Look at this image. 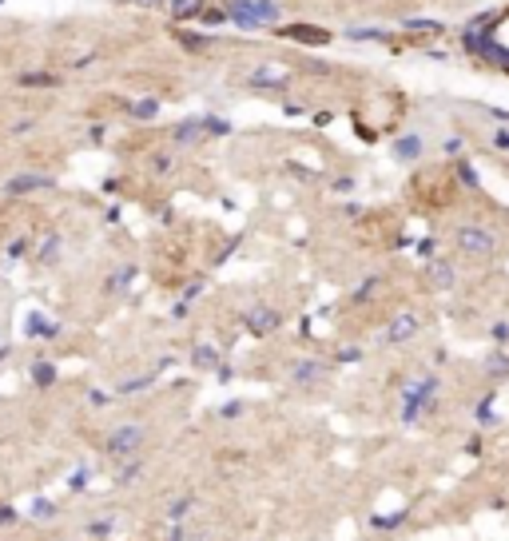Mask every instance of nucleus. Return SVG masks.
Listing matches in <instances>:
<instances>
[{"label": "nucleus", "mask_w": 509, "mask_h": 541, "mask_svg": "<svg viewBox=\"0 0 509 541\" xmlns=\"http://www.w3.org/2000/svg\"><path fill=\"white\" fill-rule=\"evenodd\" d=\"M458 247H462V255H473V259H493V255L501 251V239L493 227L485 223H462L454 231Z\"/></svg>", "instance_id": "obj_1"}, {"label": "nucleus", "mask_w": 509, "mask_h": 541, "mask_svg": "<svg viewBox=\"0 0 509 541\" xmlns=\"http://www.w3.org/2000/svg\"><path fill=\"white\" fill-rule=\"evenodd\" d=\"M434 398H438V378L434 374L402 386V422H418L426 410H434Z\"/></svg>", "instance_id": "obj_2"}, {"label": "nucleus", "mask_w": 509, "mask_h": 541, "mask_svg": "<svg viewBox=\"0 0 509 541\" xmlns=\"http://www.w3.org/2000/svg\"><path fill=\"white\" fill-rule=\"evenodd\" d=\"M227 12H231V20L239 29H263V24H275L278 20L275 0H231Z\"/></svg>", "instance_id": "obj_3"}, {"label": "nucleus", "mask_w": 509, "mask_h": 541, "mask_svg": "<svg viewBox=\"0 0 509 541\" xmlns=\"http://www.w3.org/2000/svg\"><path fill=\"white\" fill-rule=\"evenodd\" d=\"M139 446H143V426L139 422H124V426H116L104 438V454L111 457H136Z\"/></svg>", "instance_id": "obj_4"}, {"label": "nucleus", "mask_w": 509, "mask_h": 541, "mask_svg": "<svg viewBox=\"0 0 509 541\" xmlns=\"http://www.w3.org/2000/svg\"><path fill=\"white\" fill-rule=\"evenodd\" d=\"M243 323H247L251 335H271V330H278V323H283V315H278L275 307H255L243 315Z\"/></svg>", "instance_id": "obj_5"}, {"label": "nucleus", "mask_w": 509, "mask_h": 541, "mask_svg": "<svg viewBox=\"0 0 509 541\" xmlns=\"http://www.w3.org/2000/svg\"><path fill=\"white\" fill-rule=\"evenodd\" d=\"M24 335L28 338H60V323H52V318H44L40 310H32V315L24 318Z\"/></svg>", "instance_id": "obj_6"}, {"label": "nucleus", "mask_w": 509, "mask_h": 541, "mask_svg": "<svg viewBox=\"0 0 509 541\" xmlns=\"http://www.w3.org/2000/svg\"><path fill=\"white\" fill-rule=\"evenodd\" d=\"M251 88H287V72L278 64H263L251 72Z\"/></svg>", "instance_id": "obj_7"}, {"label": "nucleus", "mask_w": 509, "mask_h": 541, "mask_svg": "<svg viewBox=\"0 0 509 541\" xmlns=\"http://www.w3.org/2000/svg\"><path fill=\"white\" fill-rule=\"evenodd\" d=\"M283 36L298 40V44H326V40H331V32H326V29H315V24H287V29H283Z\"/></svg>", "instance_id": "obj_8"}, {"label": "nucleus", "mask_w": 509, "mask_h": 541, "mask_svg": "<svg viewBox=\"0 0 509 541\" xmlns=\"http://www.w3.org/2000/svg\"><path fill=\"white\" fill-rule=\"evenodd\" d=\"M418 327H422V323H418V315H398V318L386 327V343H406V338L418 335Z\"/></svg>", "instance_id": "obj_9"}, {"label": "nucleus", "mask_w": 509, "mask_h": 541, "mask_svg": "<svg viewBox=\"0 0 509 541\" xmlns=\"http://www.w3.org/2000/svg\"><path fill=\"white\" fill-rule=\"evenodd\" d=\"M323 374H326L323 363H311V358H306V363H295V366H291V383H295V386H315Z\"/></svg>", "instance_id": "obj_10"}, {"label": "nucleus", "mask_w": 509, "mask_h": 541, "mask_svg": "<svg viewBox=\"0 0 509 541\" xmlns=\"http://www.w3.org/2000/svg\"><path fill=\"white\" fill-rule=\"evenodd\" d=\"M430 283L438 290H450L454 287V263L450 259H430Z\"/></svg>", "instance_id": "obj_11"}, {"label": "nucleus", "mask_w": 509, "mask_h": 541, "mask_svg": "<svg viewBox=\"0 0 509 541\" xmlns=\"http://www.w3.org/2000/svg\"><path fill=\"white\" fill-rule=\"evenodd\" d=\"M131 279H136V267H131V263H124V267H116V270L108 275L104 290H108V295H124V290L131 287Z\"/></svg>", "instance_id": "obj_12"}, {"label": "nucleus", "mask_w": 509, "mask_h": 541, "mask_svg": "<svg viewBox=\"0 0 509 541\" xmlns=\"http://www.w3.org/2000/svg\"><path fill=\"white\" fill-rule=\"evenodd\" d=\"M394 156H398V163H414L418 156H422V136H402V140H394Z\"/></svg>", "instance_id": "obj_13"}, {"label": "nucleus", "mask_w": 509, "mask_h": 541, "mask_svg": "<svg viewBox=\"0 0 509 541\" xmlns=\"http://www.w3.org/2000/svg\"><path fill=\"white\" fill-rule=\"evenodd\" d=\"M40 187H52V179L48 176H16V179H9V196H24V191H40Z\"/></svg>", "instance_id": "obj_14"}, {"label": "nucleus", "mask_w": 509, "mask_h": 541, "mask_svg": "<svg viewBox=\"0 0 509 541\" xmlns=\"http://www.w3.org/2000/svg\"><path fill=\"white\" fill-rule=\"evenodd\" d=\"M32 383L40 386V390H48V386H56V366L48 363V358H36V363H32Z\"/></svg>", "instance_id": "obj_15"}, {"label": "nucleus", "mask_w": 509, "mask_h": 541, "mask_svg": "<svg viewBox=\"0 0 509 541\" xmlns=\"http://www.w3.org/2000/svg\"><path fill=\"white\" fill-rule=\"evenodd\" d=\"M406 517H410L406 510H398V513H374V517H371V530L390 533V530H398V525H406Z\"/></svg>", "instance_id": "obj_16"}, {"label": "nucleus", "mask_w": 509, "mask_h": 541, "mask_svg": "<svg viewBox=\"0 0 509 541\" xmlns=\"http://www.w3.org/2000/svg\"><path fill=\"white\" fill-rule=\"evenodd\" d=\"M124 108H128L131 120H156L159 116V100H151V96L148 100H139V103H124Z\"/></svg>", "instance_id": "obj_17"}, {"label": "nucleus", "mask_w": 509, "mask_h": 541, "mask_svg": "<svg viewBox=\"0 0 509 541\" xmlns=\"http://www.w3.org/2000/svg\"><path fill=\"white\" fill-rule=\"evenodd\" d=\"M167 9H171V16H176V20H191V16L203 12V0H171Z\"/></svg>", "instance_id": "obj_18"}, {"label": "nucleus", "mask_w": 509, "mask_h": 541, "mask_svg": "<svg viewBox=\"0 0 509 541\" xmlns=\"http://www.w3.org/2000/svg\"><path fill=\"white\" fill-rule=\"evenodd\" d=\"M203 128H207L203 116H195V120H183V123L176 128V140H179V143H191V140H199V131H203Z\"/></svg>", "instance_id": "obj_19"}, {"label": "nucleus", "mask_w": 509, "mask_h": 541, "mask_svg": "<svg viewBox=\"0 0 509 541\" xmlns=\"http://www.w3.org/2000/svg\"><path fill=\"white\" fill-rule=\"evenodd\" d=\"M151 383H156V370H151V374H139V378H124V383L116 386V394H139V390H148Z\"/></svg>", "instance_id": "obj_20"}, {"label": "nucleus", "mask_w": 509, "mask_h": 541, "mask_svg": "<svg viewBox=\"0 0 509 541\" xmlns=\"http://www.w3.org/2000/svg\"><path fill=\"white\" fill-rule=\"evenodd\" d=\"M485 370H490L493 378H509V355H501V350H493V355L485 358Z\"/></svg>", "instance_id": "obj_21"}, {"label": "nucleus", "mask_w": 509, "mask_h": 541, "mask_svg": "<svg viewBox=\"0 0 509 541\" xmlns=\"http://www.w3.org/2000/svg\"><path fill=\"white\" fill-rule=\"evenodd\" d=\"M111 530H116V513H104V517L88 522V533H92V537H108Z\"/></svg>", "instance_id": "obj_22"}, {"label": "nucleus", "mask_w": 509, "mask_h": 541, "mask_svg": "<svg viewBox=\"0 0 509 541\" xmlns=\"http://www.w3.org/2000/svg\"><path fill=\"white\" fill-rule=\"evenodd\" d=\"M139 474H143V462H139V457H131L128 466H124L120 474H116V485H131V482H136Z\"/></svg>", "instance_id": "obj_23"}, {"label": "nucleus", "mask_w": 509, "mask_h": 541, "mask_svg": "<svg viewBox=\"0 0 509 541\" xmlns=\"http://www.w3.org/2000/svg\"><path fill=\"white\" fill-rule=\"evenodd\" d=\"M56 255H60V235H48L44 243H40V263H56Z\"/></svg>", "instance_id": "obj_24"}, {"label": "nucleus", "mask_w": 509, "mask_h": 541, "mask_svg": "<svg viewBox=\"0 0 509 541\" xmlns=\"http://www.w3.org/2000/svg\"><path fill=\"white\" fill-rule=\"evenodd\" d=\"M32 517H36V522H52V517H56V502L36 497V502H32Z\"/></svg>", "instance_id": "obj_25"}, {"label": "nucleus", "mask_w": 509, "mask_h": 541, "mask_svg": "<svg viewBox=\"0 0 509 541\" xmlns=\"http://www.w3.org/2000/svg\"><path fill=\"white\" fill-rule=\"evenodd\" d=\"M493 394H485L482 402H478V426H493Z\"/></svg>", "instance_id": "obj_26"}, {"label": "nucleus", "mask_w": 509, "mask_h": 541, "mask_svg": "<svg viewBox=\"0 0 509 541\" xmlns=\"http://www.w3.org/2000/svg\"><path fill=\"white\" fill-rule=\"evenodd\" d=\"M195 366H211V370H219V358H215V350L211 346H195Z\"/></svg>", "instance_id": "obj_27"}, {"label": "nucleus", "mask_w": 509, "mask_h": 541, "mask_svg": "<svg viewBox=\"0 0 509 541\" xmlns=\"http://www.w3.org/2000/svg\"><path fill=\"white\" fill-rule=\"evenodd\" d=\"M187 510H191V494L176 497V502H171V510H167V517H171V522H183V517H187Z\"/></svg>", "instance_id": "obj_28"}, {"label": "nucleus", "mask_w": 509, "mask_h": 541, "mask_svg": "<svg viewBox=\"0 0 509 541\" xmlns=\"http://www.w3.org/2000/svg\"><path fill=\"white\" fill-rule=\"evenodd\" d=\"M20 84H32V88H48V84H56V76H48V72H24V76H20Z\"/></svg>", "instance_id": "obj_29"}, {"label": "nucleus", "mask_w": 509, "mask_h": 541, "mask_svg": "<svg viewBox=\"0 0 509 541\" xmlns=\"http://www.w3.org/2000/svg\"><path fill=\"white\" fill-rule=\"evenodd\" d=\"M68 490H72V494H84V490H88V466H80L72 477H68Z\"/></svg>", "instance_id": "obj_30"}, {"label": "nucleus", "mask_w": 509, "mask_h": 541, "mask_svg": "<svg viewBox=\"0 0 509 541\" xmlns=\"http://www.w3.org/2000/svg\"><path fill=\"white\" fill-rule=\"evenodd\" d=\"M243 410H247V402H239V398H235V402H223V406H219V418H239Z\"/></svg>", "instance_id": "obj_31"}, {"label": "nucleus", "mask_w": 509, "mask_h": 541, "mask_svg": "<svg viewBox=\"0 0 509 541\" xmlns=\"http://www.w3.org/2000/svg\"><path fill=\"white\" fill-rule=\"evenodd\" d=\"M203 123H207V131H211V136H227V131H231V123H227V120H215V116H203Z\"/></svg>", "instance_id": "obj_32"}, {"label": "nucleus", "mask_w": 509, "mask_h": 541, "mask_svg": "<svg viewBox=\"0 0 509 541\" xmlns=\"http://www.w3.org/2000/svg\"><path fill=\"white\" fill-rule=\"evenodd\" d=\"M458 179H462L465 187H478V171H473L470 163H465V159H462V163H458Z\"/></svg>", "instance_id": "obj_33"}, {"label": "nucleus", "mask_w": 509, "mask_h": 541, "mask_svg": "<svg viewBox=\"0 0 509 541\" xmlns=\"http://www.w3.org/2000/svg\"><path fill=\"white\" fill-rule=\"evenodd\" d=\"M374 287H378V279H366V283H362V287H358V290H354V303H362V299H371V295H374Z\"/></svg>", "instance_id": "obj_34"}, {"label": "nucleus", "mask_w": 509, "mask_h": 541, "mask_svg": "<svg viewBox=\"0 0 509 541\" xmlns=\"http://www.w3.org/2000/svg\"><path fill=\"white\" fill-rule=\"evenodd\" d=\"M16 522H20V513L12 505H0V525H16Z\"/></svg>", "instance_id": "obj_35"}, {"label": "nucleus", "mask_w": 509, "mask_h": 541, "mask_svg": "<svg viewBox=\"0 0 509 541\" xmlns=\"http://www.w3.org/2000/svg\"><path fill=\"white\" fill-rule=\"evenodd\" d=\"M151 168H156L159 176H167V171H171V156H156L151 159Z\"/></svg>", "instance_id": "obj_36"}, {"label": "nucleus", "mask_w": 509, "mask_h": 541, "mask_svg": "<svg viewBox=\"0 0 509 541\" xmlns=\"http://www.w3.org/2000/svg\"><path fill=\"white\" fill-rule=\"evenodd\" d=\"M338 358H343V363H358L362 350H358V346H346V350H338Z\"/></svg>", "instance_id": "obj_37"}, {"label": "nucleus", "mask_w": 509, "mask_h": 541, "mask_svg": "<svg viewBox=\"0 0 509 541\" xmlns=\"http://www.w3.org/2000/svg\"><path fill=\"white\" fill-rule=\"evenodd\" d=\"M24 247H28V243H24V239H16V243L9 247V259H20V255H24Z\"/></svg>", "instance_id": "obj_38"}, {"label": "nucleus", "mask_w": 509, "mask_h": 541, "mask_svg": "<svg viewBox=\"0 0 509 541\" xmlns=\"http://www.w3.org/2000/svg\"><path fill=\"white\" fill-rule=\"evenodd\" d=\"M465 454H482V438H470V442H465Z\"/></svg>", "instance_id": "obj_39"}, {"label": "nucleus", "mask_w": 509, "mask_h": 541, "mask_svg": "<svg viewBox=\"0 0 509 541\" xmlns=\"http://www.w3.org/2000/svg\"><path fill=\"white\" fill-rule=\"evenodd\" d=\"M493 143H498V148H509V131H493Z\"/></svg>", "instance_id": "obj_40"}, {"label": "nucleus", "mask_w": 509, "mask_h": 541, "mask_svg": "<svg viewBox=\"0 0 509 541\" xmlns=\"http://www.w3.org/2000/svg\"><path fill=\"white\" fill-rule=\"evenodd\" d=\"M167 541H187V537H183V530H179V522H176V530H171V537H167Z\"/></svg>", "instance_id": "obj_41"}, {"label": "nucleus", "mask_w": 509, "mask_h": 541, "mask_svg": "<svg viewBox=\"0 0 509 541\" xmlns=\"http://www.w3.org/2000/svg\"><path fill=\"white\" fill-rule=\"evenodd\" d=\"M4 355H9V346H0V363H4Z\"/></svg>", "instance_id": "obj_42"}, {"label": "nucleus", "mask_w": 509, "mask_h": 541, "mask_svg": "<svg viewBox=\"0 0 509 541\" xmlns=\"http://www.w3.org/2000/svg\"><path fill=\"white\" fill-rule=\"evenodd\" d=\"M0 4H4V0H0Z\"/></svg>", "instance_id": "obj_43"}]
</instances>
